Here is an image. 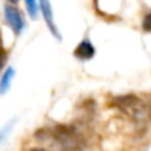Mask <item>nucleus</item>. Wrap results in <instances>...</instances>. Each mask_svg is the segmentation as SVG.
Returning <instances> with one entry per match:
<instances>
[{
    "instance_id": "obj_1",
    "label": "nucleus",
    "mask_w": 151,
    "mask_h": 151,
    "mask_svg": "<svg viewBox=\"0 0 151 151\" xmlns=\"http://www.w3.org/2000/svg\"><path fill=\"white\" fill-rule=\"evenodd\" d=\"M42 141H49L61 151H82L85 148V139L79 130L71 126H55L43 129L36 135Z\"/></svg>"
},
{
    "instance_id": "obj_2",
    "label": "nucleus",
    "mask_w": 151,
    "mask_h": 151,
    "mask_svg": "<svg viewBox=\"0 0 151 151\" xmlns=\"http://www.w3.org/2000/svg\"><path fill=\"white\" fill-rule=\"evenodd\" d=\"M113 105L117 107L123 114L132 119L136 123H145L150 119V108L148 105L135 95H123L117 96L113 101Z\"/></svg>"
},
{
    "instance_id": "obj_3",
    "label": "nucleus",
    "mask_w": 151,
    "mask_h": 151,
    "mask_svg": "<svg viewBox=\"0 0 151 151\" xmlns=\"http://www.w3.org/2000/svg\"><path fill=\"white\" fill-rule=\"evenodd\" d=\"M5 18H6L8 24L11 25V28L15 31V34H21V31L24 28V21H22L19 11L17 8H14L12 5H6L5 6Z\"/></svg>"
},
{
    "instance_id": "obj_4",
    "label": "nucleus",
    "mask_w": 151,
    "mask_h": 151,
    "mask_svg": "<svg viewBox=\"0 0 151 151\" xmlns=\"http://www.w3.org/2000/svg\"><path fill=\"white\" fill-rule=\"evenodd\" d=\"M40 11L43 14V18H45V22L47 25V28L50 30V33L53 34V37L56 39H61V34L53 22V12H52V6L49 3V0H40Z\"/></svg>"
},
{
    "instance_id": "obj_5",
    "label": "nucleus",
    "mask_w": 151,
    "mask_h": 151,
    "mask_svg": "<svg viewBox=\"0 0 151 151\" xmlns=\"http://www.w3.org/2000/svg\"><path fill=\"white\" fill-rule=\"evenodd\" d=\"M93 55H95V47H93V45H92L89 40L80 42L79 46L76 47V50H74V56H76V58L85 59V61L91 59Z\"/></svg>"
},
{
    "instance_id": "obj_6",
    "label": "nucleus",
    "mask_w": 151,
    "mask_h": 151,
    "mask_svg": "<svg viewBox=\"0 0 151 151\" xmlns=\"http://www.w3.org/2000/svg\"><path fill=\"white\" fill-rule=\"evenodd\" d=\"M14 76H15V71L14 68H9L6 70V73L2 76V79H0V95H5L11 86V82L14 79Z\"/></svg>"
},
{
    "instance_id": "obj_7",
    "label": "nucleus",
    "mask_w": 151,
    "mask_h": 151,
    "mask_svg": "<svg viewBox=\"0 0 151 151\" xmlns=\"http://www.w3.org/2000/svg\"><path fill=\"white\" fill-rule=\"evenodd\" d=\"M25 5H27V11L30 14V17L33 19H36L37 17V0H25Z\"/></svg>"
},
{
    "instance_id": "obj_8",
    "label": "nucleus",
    "mask_w": 151,
    "mask_h": 151,
    "mask_svg": "<svg viewBox=\"0 0 151 151\" xmlns=\"http://www.w3.org/2000/svg\"><path fill=\"white\" fill-rule=\"evenodd\" d=\"M14 124H15V120L14 122H9V123H6L2 129H0V144H3V141L8 138V133L11 132V129L14 127Z\"/></svg>"
},
{
    "instance_id": "obj_9",
    "label": "nucleus",
    "mask_w": 151,
    "mask_h": 151,
    "mask_svg": "<svg viewBox=\"0 0 151 151\" xmlns=\"http://www.w3.org/2000/svg\"><path fill=\"white\" fill-rule=\"evenodd\" d=\"M142 30L147 33H151V12H148L142 19Z\"/></svg>"
},
{
    "instance_id": "obj_10",
    "label": "nucleus",
    "mask_w": 151,
    "mask_h": 151,
    "mask_svg": "<svg viewBox=\"0 0 151 151\" xmlns=\"http://www.w3.org/2000/svg\"><path fill=\"white\" fill-rule=\"evenodd\" d=\"M6 61H8V53H6V50L3 47H0V71H2V68L5 67Z\"/></svg>"
},
{
    "instance_id": "obj_11",
    "label": "nucleus",
    "mask_w": 151,
    "mask_h": 151,
    "mask_svg": "<svg viewBox=\"0 0 151 151\" xmlns=\"http://www.w3.org/2000/svg\"><path fill=\"white\" fill-rule=\"evenodd\" d=\"M30 151H49V150H45V148H31Z\"/></svg>"
},
{
    "instance_id": "obj_12",
    "label": "nucleus",
    "mask_w": 151,
    "mask_h": 151,
    "mask_svg": "<svg viewBox=\"0 0 151 151\" xmlns=\"http://www.w3.org/2000/svg\"><path fill=\"white\" fill-rule=\"evenodd\" d=\"M8 2H11V3H14V5H15V3H18V2H19V0H8Z\"/></svg>"
}]
</instances>
